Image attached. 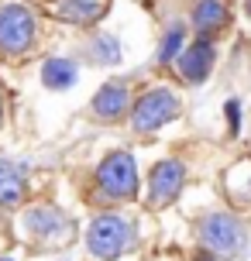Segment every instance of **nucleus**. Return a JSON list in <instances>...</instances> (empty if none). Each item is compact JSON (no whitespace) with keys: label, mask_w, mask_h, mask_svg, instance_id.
Listing matches in <instances>:
<instances>
[{"label":"nucleus","mask_w":251,"mask_h":261,"mask_svg":"<svg viewBox=\"0 0 251 261\" xmlns=\"http://www.w3.org/2000/svg\"><path fill=\"white\" fill-rule=\"evenodd\" d=\"M155 261H162V258H155Z\"/></svg>","instance_id":"nucleus-24"},{"label":"nucleus","mask_w":251,"mask_h":261,"mask_svg":"<svg viewBox=\"0 0 251 261\" xmlns=\"http://www.w3.org/2000/svg\"><path fill=\"white\" fill-rule=\"evenodd\" d=\"M189 28L199 38H220L231 28V7H227V0H193V7H189Z\"/></svg>","instance_id":"nucleus-11"},{"label":"nucleus","mask_w":251,"mask_h":261,"mask_svg":"<svg viewBox=\"0 0 251 261\" xmlns=\"http://www.w3.org/2000/svg\"><path fill=\"white\" fill-rule=\"evenodd\" d=\"M0 230H4V210H0Z\"/></svg>","instance_id":"nucleus-22"},{"label":"nucleus","mask_w":251,"mask_h":261,"mask_svg":"<svg viewBox=\"0 0 251 261\" xmlns=\"http://www.w3.org/2000/svg\"><path fill=\"white\" fill-rule=\"evenodd\" d=\"M28 193H31L28 169L11 162V158H0V210H14L17 213L28 203Z\"/></svg>","instance_id":"nucleus-13"},{"label":"nucleus","mask_w":251,"mask_h":261,"mask_svg":"<svg viewBox=\"0 0 251 261\" xmlns=\"http://www.w3.org/2000/svg\"><path fill=\"white\" fill-rule=\"evenodd\" d=\"M110 11V0H52L48 4V14H52L59 24L80 28V31H90L104 21V14Z\"/></svg>","instance_id":"nucleus-10"},{"label":"nucleus","mask_w":251,"mask_h":261,"mask_svg":"<svg viewBox=\"0 0 251 261\" xmlns=\"http://www.w3.org/2000/svg\"><path fill=\"white\" fill-rule=\"evenodd\" d=\"M220 193L231 203V210H251V158H234L220 175Z\"/></svg>","instance_id":"nucleus-12"},{"label":"nucleus","mask_w":251,"mask_h":261,"mask_svg":"<svg viewBox=\"0 0 251 261\" xmlns=\"http://www.w3.org/2000/svg\"><path fill=\"white\" fill-rule=\"evenodd\" d=\"M41 17L24 0H4L0 4V59L17 62L38 48Z\"/></svg>","instance_id":"nucleus-5"},{"label":"nucleus","mask_w":251,"mask_h":261,"mask_svg":"<svg viewBox=\"0 0 251 261\" xmlns=\"http://www.w3.org/2000/svg\"><path fill=\"white\" fill-rule=\"evenodd\" d=\"M62 261H69V258H62Z\"/></svg>","instance_id":"nucleus-23"},{"label":"nucleus","mask_w":251,"mask_h":261,"mask_svg":"<svg viewBox=\"0 0 251 261\" xmlns=\"http://www.w3.org/2000/svg\"><path fill=\"white\" fill-rule=\"evenodd\" d=\"M179 114H183V96L172 90L169 83H152V86H141L134 93L128 127L138 138H152L155 130L169 127Z\"/></svg>","instance_id":"nucleus-6"},{"label":"nucleus","mask_w":251,"mask_h":261,"mask_svg":"<svg viewBox=\"0 0 251 261\" xmlns=\"http://www.w3.org/2000/svg\"><path fill=\"white\" fill-rule=\"evenodd\" d=\"M134 199H141V165L138 155L128 148H114L107 151L90 172V189H86V203L96 210H117L128 206Z\"/></svg>","instance_id":"nucleus-1"},{"label":"nucleus","mask_w":251,"mask_h":261,"mask_svg":"<svg viewBox=\"0 0 251 261\" xmlns=\"http://www.w3.org/2000/svg\"><path fill=\"white\" fill-rule=\"evenodd\" d=\"M244 14H248V17H251V0H244Z\"/></svg>","instance_id":"nucleus-20"},{"label":"nucleus","mask_w":251,"mask_h":261,"mask_svg":"<svg viewBox=\"0 0 251 261\" xmlns=\"http://www.w3.org/2000/svg\"><path fill=\"white\" fill-rule=\"evenodd\" d=\"M83 59L90 65H100V69H114V65L124 62V48H120V38L110 35V31H93L90 41L83 45Z\"/></svg>","instance_id":"nucleus-15"},{"label":"nucleus","mask_w":251,"mask_h":261,"mask_svg":"<svg viewBox=\"0 0 251 261\" xmlns=\"http://www.w3.org/2000/svg\"><path fill=\"white\" fill-rule=\"evenodd\" d=\"M193 237H196V248L217 254L220 261H231L244 254L251 230L238 210H207L193 220Z\"/></svg>","instance_id":"nucleus-4"},{"label":"nucleus","mask_w":251,"mask_h":261,"mask_svg":"<svg viewBox=\"0 0 251 261\" xmlns=\"http://www.w3.org/2000/svg\"><path fill=\"white\" fill-rule=\"evenodd\" d=\"M14 234L31 248L52 251V248H69L80 234V223L52 199H28L14 213Z\"/></svg>","instance_id":"nucleus-2"},{"label":"nucleus","mask_w":251,"mask_h":261,"mask_svg":"<svg viewBox=\"0 0 251 261\" xmlns=\"http://www.w3.org/2000/svg\"><path fill=\"white\" fill-rule=\"evenodd\" d=\"M186 45H189V28H186L183 21H172V24L162 31L159 52H155V65H159V69H172Z\"/></svg>","instance_id":"nucleus-16"},{"label":"nucleus","mask_w":251,"mask_h":261,"mask_svg":"<svg viewBox=\"0 0 251 261\" xmlns=\"http://www.w3.org/2000/svg\"><path fill=\"white\" fill-rule=\"evenodd\" d=\"M213 65H217V38H199V35H193L189 45L183 48V55L175 59L172 72L186 86H203L210 79Z\"/></svg>","instance_id":"nucleus-9"},{"label":"nucleus","mask_w":251,"mask_h":261,"mask_svg":"<svg viewBox=\"0 0 251 261\" xmlns=\"http://www.w3.org/2000/svg\"><path fill=\"white\" fill-rule=\"evenodd\" d=\"M186 182H189V165H186L183 158L179 155L159 158L148 169V179L141 186V203H145V210H169L186 193Z\"/></svg>","instance_id":"nucleus-7"},{"label":"nucleus","mask_w":251,"mask_h":261,"mask_svg":"<svg viewBox=\"0 0 251 261\" xmlns=\"http://www.w3.org/2000/svg\"><path fill=\"white\" fill-rule=\"evenodd\" d=\"M224 117H227V138H238L241 134V120H244V103L238 96H231L224 103Z\"/></svg>","instance_id":"nucleus-17"},{"label":"nucleus","mask_w":251,"mask_h":261,"mask_svg":"<svg viewBox=\"0 0 251 261\" xmlns=\"http://www.w3.org/2000/svg\"><path fill=\"white\" fill-rule=\"evenodd\" d=\"M189 261H220L217 254H210V251H203V248H196L193 254H189Z\"/></svg>","instance_id":"nucleus-19"},{"label":"nucleus","mask_w":251,"mask_h":261,"mask_svg":"<svg viewBox=\"0 0 251 261\" xmlns=\"http://www.w3.org/2000/svg\"><path fill=\"white\" fill-rule=\"evenodd\" d=\"M0 261H17V258H7V254H0Z\"/></svg>","instance_id":"nucleus-21"},{"label":"nucleus","mask_w":251,"mask_h":261,"mask_svg":"<svg viewBox=\"0 0 251 261\" xmlns=\"http://www.w3.org/2000/svg\"><path fill=\"white\" fill-rule=\"evenodd\" d=\"M38 79H41L45 90L66 93L80 83V62H76L72 55H48V59H41V65H38Z\"/></svg>","instance_id":"nucleus-14"},{"label":"nucleus","mask_w":251,"mask_h":261,"mask_svg":"<svg viewBox=\"0 0 251 261\" xmlns=\"http://www.w3.org/2000/svg\"><path fill=\"white\" fill-rule=\"evenodd\" d=\"M141 244V223L124 206L96 210L83 230V248L93 261H120Z\"/></svg>","instance_id":"nucleus-3"},{"label":"nucleus","mask_w":251,"mask_h":261,"mask_svg":"<svg viewBox=\"0 0 251 261\" xmlns=\"http://www.w3.org/2000/svg\"><path fill=\"white\" fill-rule=\"evenodd\" d=\"M134 83L131 79H107L96 86V93L86 103V117L93 124H104V127H114V124H128V114H131L134 103Z\"/></svg>","instance_id":"nucleus-8"},{"label":"nucleus","mask_w":251,"mask_h":261,"mask_svg":"<svg viewBox=\"0 0 251 261\" xmlns=\"http://www.w3.org/2000/svg\"><path fill=\"white\" fill-rule=\"evenodd\" d=\"M7 117H11V93H7L4 83H0V130L7 127Z\"/></svg>","instance_id":"nucleus-18"}]
</instances>
